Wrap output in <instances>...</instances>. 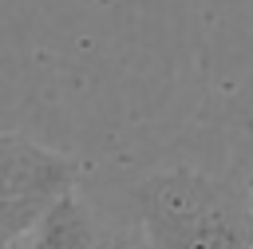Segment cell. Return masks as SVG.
Masks as SVG:
<instances>
[{"label": "cell", "mask_w": 253, "mask_h": 249, "mask_svg": "<svg viewBox=\"0 0 253 249\" xmlns=\"http://www.w3.org/2000/svg\"><path fill=\"white\" fill-rule=\"evenodd\" d=\"M146 249H253V206L198 170L150 174L138 186Z\"/></svg>", "instance_id": "1"}, {"label": "cell", "mask_w": 253, "mask_h": 249, "mask_svg": "<svg viewBox=\"0 0 253 249\" xmlns=\"http://www.w3.org/2000/svg\"><path fill=\"white\" fill-rule=\"evenodd\" d=\"M32 249H95V225L75 194H67L36 229Z\"/></svg>", "instance_id": "3"}, {"label": "cell", "mask_w": 253, "mask_h": 249, "mask_svg": "<svg viewBox=\"0 0 253 249\" xmlns=\"http://www.w3.org/2000/svg\"><path fill=\"white\" fill-rule=\"evenodd\" d=\"M75 162L20 134H0V249L36 233L43 217L75 194Z\"/></svg>", "instance_id": "2"}]
</instances>
